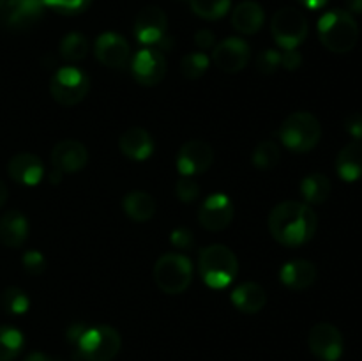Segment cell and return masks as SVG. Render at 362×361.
I'll return each mask as SVG.
<instances>
[{
    "label": "cell",
    "instance_id": "obj_1",
    "mask_svg": "<svg viewBox=\"0 0 362 361\" xmlns=\"http://www.w3.org/2000/svg\"><path fill=\"white\" fill-rule=\"evenodd\" d=\"M317 212L306 202H281L269 214L271 236L283 246L297 248L310 243L317 232Z\"/></svg>",
    "mask_w": 362,
    "mask_h": 361
},
{
    "label": "cell",
    "instance_id": "obj_2",
    "mask_svg": "<svg viewBox=\"0 0 362 361\" xmlns=\"http://www.w3.org/2000/svg\"><path fill=\"white\" fill-rule=\"evenodd\" d=\"M318 38L329 52L349 53L357 45L359 25L349 11H329L318 20Z\"/></svg>",
    "mask_w": 362,
    "mask_h": 361
},
{
    "label": "cell",
    "instance_id": "obj_3",
    "mask_svg": "<svg viewBox=\"0 0 362 361\" xmlns=\"http://www.w3.org/2000/svg\"><path fill=\"white\" fill-rule=\"evenodd\" d=\"M198 271L207 287L216 290L226 289L239 273V260L228 246L211 244L200 251Z\"/></svg>",
    "mask_w": 362,
    "mask_h": 361
},
{
    "label": "cell",
    "instance_id": "obj_4",
    "mask_svg": "<svg viewBox=\"0 0 362 361\" xmlns=\"http://www.w3.org/2000/svg\"><path fill=\"white\" fill-rule=\"evenodd\" d=\"M283 145L293 152H308L318 145L322 138V126L310 112H293L283 120L279 127Z\"/></svg>",
    "mask_w": 362,
    "mask_h": 361
},
{
    "label": "cell",
    "instance_id": "obj_5",
    "mask_svg": "<svg viewBox=\"0 0 362 361\" xmlns=\"http://www.w3.org/2000/svg\"><path fill=\"white\" fill-rule=\"evenodd\" d=\"M193 280V264L182 253H165L154 265V282L165 294L186 292Z\"/></svg>",
    "mask_w": 362,
    "mask_h": 361
},
{
    "label": "cell",
    "instance_id": "obj_6",
    "mask_svg": "<svg viewBox=\"0 0 362 361\" xmlns=\"http://www.w3.org/2000/svg\"><path fill=\"white\" fill-rule=\"evenodd\" d=\"M74 345H76L81 360L112 361L122 347V338L115 328L95 326V328H85Z\"/></svg>",
    "mask_w": 362,
    "mask_h": 361
},
{
    "label": "cell",
    "instance_id": "obj_7",
    "mask_svg": "<svg viewBox=\"0 0 362 361\" xmlns=\"http://www.w3.org/2000/svg\"><path fill=\"white\" fill-rule=\"evenodd\" d=\"M90 91L87 73L76 66H66L55 71L49 80V94L59 105L74 106L83 101Z\"/></svg>",
    "mask_w": 362,
    "mask_h": 361
},
{
    "label": "cell",
    "instance_id": "obj_8",
    "mask_svg": "<svg viewBox=\"0 0 362 361\" xmlns=\"http://www.w3.org/2000/svg\"><path fill=\"white\" fill-rule=\"evenodd\" d=\"M271 32L283 50H297L308 38V20L296 7H283L272 16Z\"/></svg>",
    "mask_w": 362,
    "mask_h": 361
},
{
    "label": "cell",
    "instance_id": "obj_9",
    "mask_svg": "<svg viewBox=\"0 0 362 361\" xmlns=\"http://www.w3.org/2000/svg\"><path fill=\"white\" fill-rule=\"evenodd\" d=\"M42 16V0H6L0 9V27L9 32H23L35 27Z\"/></svg>",
    "mask_w": 362,
    "mask_h": 361
},
{
    "label": "cell",
    "instance_id": "obj_10",
    "mask_svg": "<svg viewBox=\"0 0 362 361\" xmlns=\"http://www.w3.org/2000/svg\"><path fill=\"white\" fill-rule=\"evenodd\" d=\"M214 163L212 145L205 140H189L179 149L177 154V170L184 177L200 176L207 172Z\"/></svg>",
    "mask_w": 362,
    "mask_h": 361
},
{
    "label": "cell",
    "instance_id": "obj_11",
    "mask_svg": "<svg viewBox=\"0 0 362 361\" xmlns=\"http://www.w3.org/2000/svg\"><path fill=\"white\" fill-rule=\"evenodd\" d=\"M308 345L320 361H338L343 354V336L336 326L318 322L308 335Z\"/></svg>",
    "mask_w": 362,
    "mask_h": 361
},
{
    "label": "cell",
    "instance_id": "obj_12",
    "mask_svg": "<svg viewBox=\"0 0 362 361\" xmlns=\"http://www.w3.org/2000/svg\"><path fill=\"white\" fill-rule=\"evenodd\" d=\"M235 209L233 202L225 193H212L202 204L198 211V222L209 232H221L232 223Z\"/></svg>",
    "mask_w": 362,
    "mask_h": 361
},
{
    "label": "cell",
    "instance_id": "obj_13",
    "mask_svg": "<svg viewBox=\"0 0 362 361\" xmlns=\"http://www.w3.org/2000/svg\"><path fill=\"white\" fill-rule=\"evenodd\" d=\"M131 73H133L134 80L141 85H158L159 81H163L166 74V59L163 55V52H159L158 48H147L140 50L136 55L133 57V62H131Z\"/></svg>",
    "mask_w": 362,
    "mask_h": 361
},
{
    "label": "cell",
    "instance_id": "obj_14",
    "mask_svg": "<svg viewBox=\"0 0 362 361\" xmlns=\"http://www.w3.org/2000/svg\"><path fill=\"white\" fill-rule=\"evenodd\" d=\"M134 38L145 46H158L168 32V18L158 6H147L138 13L134 21Z\"/></svg>",
    "mask_w": 362,
    "mask_h": 361
},
{
    "label": "cell",
    "instance_id": "obj_15",
    "mask_svg": "<svg viewBox=\"0 0 362 361\" xmlns=\"http://www.w3.org/2000/svg\"><path fill=\"white\" fill-rule=\"evenodd\" d=\"M251 57V48L244 39L240 38H226L219 45L214 46L212 52V62L223 73H239L247 66Z\"/></svg>",
    "mask_w": 362,
    "mask_h": 361
},
{
    "label": "cell",
    "instance_id": "obj_16",
    "mask_svg": "<svg viewBox=\"0 0 362 361\" xmlns=\"http://www.w3.org/2000/svg\"><path fill=\"white\" fill-rule=\"evenodd\" d=\"M94 55L103 66L122 69L131 55L129 42L117 32H103L94 45Z\"/></svg>",
    "mask_w": 362,
    "mask_h": 361
},
{
    "label": "cell",
    "instance_id": "obj_17",
    "mask_svg": "<svg viewBox=\"0 0 362 361\" xmlns=\"http://www.w3.org/2000/svg\"><path fill=\"white\" fill-rule=\"evenodd\" d=\"M88 161V152L81 142L62 140L53 147L52 163L53 168L62 173H74L85 168Z\"/></svg>",
    "mask_w": 362,
    "mask_h": 361
},
{
    "label": "cell",
    "instance_id": "obj_18",
    "mask_svg": "<svg viewBox=\"0 0 362 361\" xmlns=\"http://www.w3.org/2000/svg\"><path fill=\"white\" fill-rule=\"evenodd\" d=\"M7 173L14 183L23 184V186H37L45 176V165L39 156L32 152H20L11 158Z\"/></svg>",
    "mask_w": 362,
    "mask_h": 361
},
{
    "label": "cell",
    "instance_id": "obj_19",
    "mask_svg": "<svg viewBox=\"0 0 362 361\" xmlns=\"http://www.w3.org/2000/svg\"><path fill=\"white\" fill-rule=\"evenodd\" d=\"M119 149L124 156L134 161H145L154 152V140L144 127H129L119 138Z\"/></svg>",
    "mask_w": 362,
    "mask_h": 361
},
{
    "label": "cell",
    "instance_id": "obj_20",
    "mask_svg": "<svg viewBox=\"0 0 362 361\" xmlns=\"http://www.w3.org/2000/svg\"><path fill=\"white\" fill-rule=\"evenodd\" d=\"M317 268L313 262L304 260V258H296V260L286 262L279 271V280L283 285L292 290H304L311 287L317 280Z\"/></svg>",
    "mask_w": 362,
    "mask_h": 361
},
{
    "label": "cell",
    "instance_id": "obj_21",
    "mask_svg": "<svg viewBox=\"0 0 362 361\" xmlns=\"http://www.w3.org/2000/svg\"><path fill=\"white\" fill-rule=\"evenodd\" d=\"M28 237V219L23 212L11 209L0 218V243L7 248L23 246Z\"/></svg>",
    "mask_w": 362,
    "mask_h": 361
},
{
    "label": "cell",
    "instance_id": "obj_22",
    "mask_svg": "<svg viewBox=\"0 0 362 361\" xmlns=\"http://www.w3.org/2000/svg\"><path fill=\"white\" fill-rule=\"evenodd\" d=\"M265 11L264 7L253 0H244L233 9L232 25L237 32L246 35H253L264 27Z\"/></svg>",
    "mask_w": 362,
    "mask_h": 361
},
{
    "label": "cell",
    "instance_id": "obj_23",
    "mask_svg": "<svg viewBox=\"0 0 362 361\" xmlns=\"http://www.w3.org/2000/svg\"><path fill=\"white\" fill-rule=\"evenodd\" d=\"M230 299H232L233 306L243 314H258L267 304V292L258 283L246 282L233 289Z\"/></svg>",
    "mask_w": 362,
    "mask_h": 361
},
{
    "label": "cell",
    "instance_id": "obj_24",
    "mask_svg": "<svg viewBox=\"0 0 362 361\" xmlns=\"http://www.w3.org/2000/svg\"><path fill=\"white\" fill-rule=\"evenodd\" d=\"M336 170L338 176L346 183H354V180L362 177V140H354L346 144L345 147L339 151L338 158H336Z\"/></svg>",
    "mask_w": 362,
    "mask_h": 361
},
{
    "label": "cell",
    "instance_id": "obj_25",
    "mask_svg": "<svg viewBox=\"0 0 362 361\" xmlns=\"http://www.w3.org/2000/svg\"><path fill=\"white\" fill-rule=\"evenodd\" d=\"M122 209L133 222L145 223L154 216L156 200L145 191H129L124 197Z\"/></svg>",
    "mask_w": 362,
    "mask_h": 361
},
{
    "label": "cell",
    "instance_id": "obj_26",
    "mask_svg": "<svg viewBox=\"0 0 362 361\" xmlns=\"http://www.w3.org/2000/svg\"><path fill=\"white\" fill-rule=\"evenodd\" d=\"M300 195L306 204H324L331 195V180L324 173H311L300 183Z\"/></svg>",
    "mask_w": 362,
    "mask_h": 361
},
{
    "label": "cell",
    "instance_id": "obj_27",
    "mask_svg": "<svg viewBox=\"0 0 362 361\" xmlns=\"http://www.w3.org/2000/svg\"><path fill=\"white\" fill-rule=\"evenodd\" d=\"M23 335L20 329L0 326V361H13L23 349Z\"/></svg>",
    "mask_w": 362,
    "mask_h": 361
},
{
    "label": "cell",
    "instance_id": "obj_28",
    "mask_svg": "<svg viewBox=\"0 0 362 361\" xmlns=\"http://www.w3.org/2000/svg\"><path fill=\"white\" fill-rule=\"evenodd\" d=\"M88 53V41L83 34L80 32H71V34L64 35L62 42H60V55L67 62H80L87 57Z\"/></svg>",
    "mask_w": 362,
    "mask_h": 361
},
{
    "label": "cell",
    "instance_id": "obj_29",
    "mask_svg": "<svg viewBox=\"0 0 362 361\" xmlns=\"http://www.w3.org/2000/svg\"><path fill=\"white\" fill-rule=\"evenodd\" d=\"M0 308L7 315H23L30 308V299H28L27 292L21 290L20 287H7L0 294Z\"/></svg>",
    "mask_w": 362,
    "mask_h": 361
},
{
    "label": "cell",
    "instance_id": "obj_30",
    "mask_svg": "<svg viewBox=\"0 0 362 361\" xmlns=\"http://www.w3.org/2000/svg\"><path fill=\"white\" fill-rule=\"evenodd\" d=\"M232 0H189V7L202 20L216 21L230 11Z\"/></svg>",
    "mask_w": 362,
    "mask_h": 361
},
{
    "label": "cell",
    "instance_id": "obj_31",
    "mask_svg": "<svg viewBox=\"0 0 362 361\" xmlns=\"http://www.w3.org/2000/svg\"><path fill=\"white\" fill-rule=\"evenodd\" d=\"M253 165L258 170H271L278 166L279 159H281V151H279L278 144L272 140H264L255 147L253 151Z\"/></svg>",
    "mask_w": 362,
    "mask_h": 361
},
{
    "label": "cell",
    "instance_id": "obj_32",
    "mask_svg": "<svg viewBox=\"0 0 362 361\" xmlns=\"http://www.w3.org/2000/svg\"><path fill=\"white\" fill-rule=\"evenodd\" d=\"M209 67V57L204 52H193L184 55L180 60V73L186 80H198Z\"/></svg>",
    "mask_w": 362,
    "mask_h": 361
},
{
    "label": "cell",
    "instance_id": "obj_33",
    "mask_svg": "<svg viewBox=\"0 0 362 361\" xmlns=\"http://www.w3.org/2000/svg\"><path fill=\"white\" fill-rule=\"evenodd\" d=\"M42 4L60 14H80L90 7L92 0H42Z\"/></svg>",
    "mask_w": 362,
    "mask_h": 361
},
{
    "label": "cell",
    "instance_id": "obj_34",
    "mask_svg": "<svg viewBox=\"0 0 362 361\" xmlns=\"http://www.w3.org/2000/svg\"><path fill=\"white\" fill-rule=\"evenodd\" d=\"M255 66L262 74H274L281 66V53L276 50H264L262 53H258Z\"/></svg>",
    "mask_w": 362,
    "mask_h": 361
},
{
    "label": "cell",
    "instance_id": "obj_35",
    "mask_svg": "<svg viewBox=\"0 0 362 361\" xmlns=\"http://www.w3.org/2000/svg\"><path fill=\"white\" fill-rule=\"evenodd\" d=\"M175 195L184 204H191L200 197V184L193 180L191 177H182L175 184Z\"/></svg>",
    "mask_w": 362,
    "mask_h": 361
},
{
    "label": "cell",
    "instance_id": "obj_36",
    "mask_svg": "<svg viewBox=\"0 0 362 361\" xmlns=\"http://www.w3.org/2000/svg\"><path fill=\"white\" fill-rule=\"evenodd\" d=\"M21 264H23V269L28 273V275L39 276L45 273L46 258L41 251L28 250V251H25L23 257H21Z\"/></svg>",
    "mask_w": 362,
    "mask_h": 361
},
{
    "label": "cell",
    "instance_id": "obj_37",
    "mask_svg": "<svg viewBox=\"0 0 362 361\" xmlns=\"http://www.w3.org/2000/svg\"><path fill=\"white\" fill-rule=\"evenodd\" d=\"M170 241H172V244L177 250L187 251L194 248V236L189 229H186V227H180V229L173 230L172 236H170Z\"/></svg>",
    "mask_w": 362,
    "mask_h": 361
},
{
    "label": "cell",
    "instance_id": "obj_38",
    "mask_svg": "<svg viewBox=\"0 0 362 361\" xmlns=\"http://www.w3.org/2000/svg\"><path fill=\"white\" fill-rule=\"evenodd\" d=\"M343 127H345L346 133H349L350 137H354L356 140H362V113H349V115L345 117V120H343Z\"/></svg>",
    "mask_w": 362,
    "mask_h": 361
},
{
    "label": "cell",
    "instance_id": "obj_39",
    "mask_svg": "<svg viewBox=\"0 0 362 361\" xmlns=\"http://www.w3.org/2000/svg\"><path fill=\"white\" fill-rule=\"evenodd\" d=\"M303 64V55L297 50H283L281 53V66L286 71H296L299 69Z\"/></svg>",
    "mask_w": 362,
    "mask_h": 361
},
{
    "label": "cell",
    "instance_id": "obj_40",
    "mask_svg": "<svg viewBox=\"0 0 362 361\" xmlns=\"http://www.w3.org/2000/svg\"><path fill=\"white\" fill-rule=\"evenodd\" d=\"M194 42H197V46L200 50L212 48L216 42L214 32L209 30V28H202V30H198L197 34H194Z\"/></svg>",
    "mask_w": 362,
    "mask_h": 361
},
{
    "label": "cell",
    "instance_id": "obj_41",
    "mask_svg": "<svg viewBox=\"0 0 362 361\" xmlns=\"http://www.w3.org/2000/svg\"><path fill=\"white\" fill-rule=\"evenodd\" d=\"M299 2L303 4L304 7H308V9L317 11V9H322V7H324L329 0H299Z\"/></svg>",
    "mask_w": 362,
    "mask_h": 361
},
{
    "label": "cell",
    "instance_id": "obj_42",
    "mask_svg": "<svg viewBox=\"0 0 362 361\" xmlns=\"http://www.w3.org/2000/svg\"><path fill=\"white\" fill-rule=\"evenodd\" d=\"M346 11L350 14L356 13L361 14L362 13V0H346Z\"/></svg>",
    "mask_w": 362,
    "mask_h": 361
},
{
    "label": "cell",
    "instance_id": "obj_43",
    "mask_svg": "<svg viewBox=\"0 0 362 361\" xmlns=\"http://www.w3.org/2000/svg\"><path fill=\"white\" fill-rule=\"evenodd\" d=\"M23 361H55L53 357H49L45 353H30Z\"/></svg>",
    "mask_w": 362,
    "mask_h": 361
},
{
    "label": "cell",
    "instance_id": "obj_44",
    "mask_svg": "<svg viewBox=\"0 0 362 361\" xmlns=\"http://www.w3.org/2000/svg\"><path fill=\"white\" fill-rule=\"evenodd\" d=\"M62 176H64V173L62 172H60V170H57V168H53L52 170V173H49V183H60V179H62Z\"/></svg>",
    "mask_w": 362,
    "mask_h": 361
},
{
    "label": "cell",
    "instance_id": "obj_45",
    "mask_svg": "<svg viewBox=\"0 0 362 361\" xmlns=\"http://www.w3.org/2000/svg\"><path fill=\"white\" fill-rule=\"evenodd\" d=\"M6 200H7V186L0 180V207L6 204Z\"/></svg>",
    "mask_w": 362,
    "mask_h": 361
},
{
    "label": "cell",
    "instance_id": "obj_46",
    "mask_svg": "<svg viewBox=\"0 0 362 361\" xmlns=\"http://www.w3.org/2000/svg\"><path fill=\"white\" fill-rule=\"evenodd\" d=\"M4 4H6V0H0V9H2V7H4Z\"/></svg>",
    "mask_w": 362,
    "mask_h": 361
}]
</instances>
